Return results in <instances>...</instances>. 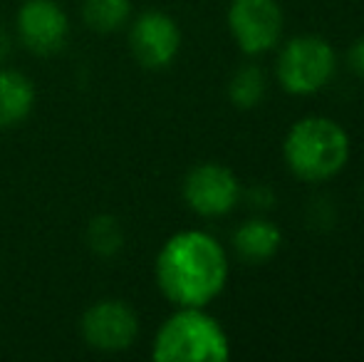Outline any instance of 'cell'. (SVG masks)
Returning <instances> with one entry per match:
<instances>
[{
    "mask_svg": "<svg viewBox=\"0 0 364 362\" xmlns=\"http://www.w3.org/2000/svg\"><path fill=\"white\" fill-rule=\"evenodd\" d=\"M154 278L176 308H206L228 283V256L211 233L178 231L156 253Z\"/></svg>",
    "mask_w": 364,
    "mask_h": 362,
    "instance_id": "6da1fadb",
    "label": "cell"
},
{
    "mask_svg": "<svg viewBox=\"0 0 364 362\" xmlns=\"http://www.w3.org/2000/svg\"><path fill=\"white\" fill-rule=\"evenodd\" d=\"M350 154V134L330 117H305L295 122L283 142L288 169L307 183L335 179L347 166Z\"/></svg>",
    "mask_w": 364,
    "mask_h": 362,
    "instance_id": "7a4b0ae2",
    "label": "cell"
},
{
    "mask_svg": "<svg viewBox=\"0 0 364 362\" xmlns=\"http://www.w3.org/2000/svg\"><path fill=\"white\" fill-rule=\"evenodd\" d=\"M156 362H223L230 358L225 330L203 308H176L151 343Z\"/></svg>",
    "mask_w": 364,
    "mask_h": 362,
    "instance_id": "3957f363",
    "label": "cell"
},
{
    "mask_svg": "<svg viewBox=\"0 0 364 362\" xmlns=\"http://www.w3.org/2000/svg\"><path fill=\"white\" fill-rule=\"evenodd\" d=\"M337 55L320 35H297L288 40L275 60V78L288 95L307 97L330 85Z\"/></svg>",
    "mask_w": 364,
    "mask_h": 362,
    "instance_id": "277c9868",
    "label": "cell"
},
{
    "mask_svg": "<svg viewBox=\"0 0 364 362\" xmlns=\"http://www.w3.org/2000/svg\"><path fill=\"white\" fill-rule=\"evenodd\" d=\"M80 333L97 353H124L139 338V318L124 300H97L82 315Z\"/></svg>",
    "mask_w": 364,
    "mask_h": 362,
    "instance_id": "5b68a950",
    "label": "cell"
},
{
    "mask_svg": "<svg viewBox=\"0 0 364 362\" xmlns=\"http://www.w3.org/2000/svg\"><path fill=\"white\" fill-rule=\"evenodd\" d=\"M228 30L240 53H270L283 38V10L278 0H230Z\"/></svg>",
    "mask_w": 364,
    "mask_h": 362,
    "instance_id": "8992f818",
    "label": "cell"
},
{
    "mask_svg": "<svg viewBox=\"0 0 364 362\" xmlns=\"http://www.w3.org/2000/svg\"><path fill=\"white\" fill-rule=\"evenodd\" d=\"M181 193L193 213L203 218H220L240 203V181L228 166L203 161L183 176Z\"/></svg>",
    "mask_w": 364,
    "mask_h": 362,
    "instance_id": "52a82bcc",
    "label": "cell"
},
{
    "mask_svg": "<svg viewBox=\"0 0 364 362\" xmlns=\"http://www.w3.org/2000/svg\"><path fill=\"white\" fill-rule=\"evenodd\" d=\"M15 38L28 53L53 58L70 38V18L55 0H25L15 15Z\"/></svg>",
    "mask_w": 364,
    "mask_h": 362,
    "instance_id": "ba28073f",
    "label": "cell"
},
{
    "mask_svg": "<svg viewBox=\"0 0 364 362\" xmlns=\"http://www.w3.org/2000/svg\"><path fill=\"white\" fill-rule=\"evenodd\" d=\"M129 50L144 70H166L181 50V30L171 15L146 10L129 25Z\"/></svg>",
    "mask_w": 364,
    "mask_h": 362,
    "instance_id": "9c48e42d",
    "label": "cell"
},
{
    "mask_svg": "<svg viewBox=\"0 0 364 362\" xmlns=\"http://www.w3.org/2000/svg\"><path fill=\"white\" fill-rule=\"evenodd\" d=\"M280 243H283L280 228L263 216L248 218L233 231V251L248 266L268 263L280 251Z\"/></svg>",
    "mask_w": 364,
    "mask_h": 362,
    "instance_id": "30bf717a",
    "label": "cell"
},
{
    "mask_svg": "<svg viewBox=\"0 0 364 362\" xmlns=\"http://www.w3.org/2000/svg\"><path fill=\"white\" fill-rule=\"evenodd\" d=\"M38 92L20 70H0V129L20 127L35 110Z\"/></svg>",
    "mask_w": 364,
    "mask_h": 362,
    "instance_id": "8fae6325",
    "label": "cell"
},
{
    "mask_svg": "<svg viewBox=\"0 0 364 362\" xmlns=\"http://www.w3.org/2000/svg\"><path fill=\"white\" fill-rule=\"evenodd\" d=\"M82 20L92 33H119L132 20V0H82Z\"/></svg>",
    "mask_w": 364,
    "mask_h": 362,
    "instance_id": "7c38bea8",
    "label": "cell"
},
{
    "mask_svg": "<svg viewBox=\"0 0 364 362\" xmlns=\"http://www.w3.org/2000/svg\"><path fill=\"white\" fill-rule=\"evenodd\" d=\"M268 95V78L258 65H240L228 80V100L235 110H255Z\"/></svg>",
    "mask_w": 364,
    "mask_h": 362,
    "instance_id": "4fadbf2b",
    "label": "cell"
},
{
    "mask_svg": "<svg viewBox=\"0 0 364 362\" xmlns=\"http://www.w3.org/2000/svg\"><path fill=\"white\" fill-rule=\"evenodd\" d=\"M85 241L95 256L114 258L124 248V228H122L119 218L109 216V213H100L87 223Z\"/></svg>",
    "mask_w": 364,
    "mask_h": 362,
    "instance_id": "5bb4252c",
    "label": "cell"
},
{
    "mask_svg": "<svg viewBox=\"0 0 364 362\" xmlns=\"http://www.w3.org/2000/svg\"><path fill=\"white\" fill-rule=\"evenodd\" d=\"M337 218H340V213H337V203L332 196L317 193V196L307 198V203H305L307 228H312V231H317V233H327L337 226Z\"/></svg>",
    "mask_w": 364,
    "mask_h": 362,
    "instance_id": "9a60e30c",
    "label": "cell"
},
{
    "mask_svg": "<svg viewBox=\"0 0 364 362\" xmlns=\"http://www.w3.org/2000/svg\"><path fill=\"white\" fill-rule=\"evenodd\" d=\"M240 201H245V206L255 213H265L273 211L275 201H278V193H275L273 186H268L265 181H255L250 183L248 188L240 186Z\"/></svg>",
    "mask_w": 364,
    "mask_h": 362,
    "instance_id": "2e32d148",
    "label": "cell"
},
{
    "mask_svg": "<svg viewBox=\"0 0 364 362\" xmlns=\"http://www.w3.org/2000/svg\"><path fill=\"white\" fill-rule=\"evenodd\" d=\"M347 65H350V70L357 78H364V35L350 45V50H347Z\"/></svg>",
    "mask_w": 364,
    "mask_h": 362,
    "instance_id": "e0dca14e",
    "label": "cell"
},
{
    "mask_svg": "<svg viewBox=\"0 0 364 362\" xmlns=\"http://www.w3.org/2000/svg\"><path fill=\"white\" fill-rule=\"evenodd\" d=\"M13 53V35L5 30V25L0 23V60H5Z\"/></svg>",
    "mask_w": 364,
    "mask_h": 362,
    "instance_id": "ac0fdd59",
    "label": "cell"
},
{
    "mask_svg": "<svg viewBox=\"0 0 364 362\" xmlns=\"http://www.w3.org/2000/svg\"><path fill=\"white\" fill-rule=\"evenodd\" d=\"M362 203H364V183H362Z\"/></svg>",
    "mask_w": 364,
    "mask_h": 362,
    "instance_id": "d6986e66",
    "label": "cell"
}]
</instances>
